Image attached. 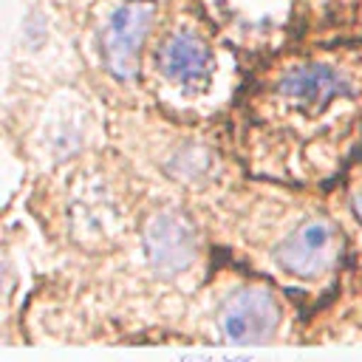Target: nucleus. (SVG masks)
<instances>
[{
    "mask_svg": "<svg viewBox=\"0 0 362 362\" xmlns=\"http://www.w3.org/2000/svg\"><path fill=\"white\" fill-rule=\"evenodd\" d=\"M280 311L272 294L260 288H240L229 294L218 311V328L226 342L238 345H263L277 328Z\"/></svg>",
    "mask_w": 362,
    "mask_h": 362,
    "instance_id": "f257e3e1",
    "label": "nucleus"
},
{
    "mask_svg": "<svg viewBox=\"0 0 362 362\" xmlns=\"http://www.w3.org/2000/svg\"><path fill=\"white\" fill-rule=\"evenodd\" d=\"M153 6L144 0H130L119 6L102 31V54L113 76L130 79L139 68V48L150 31Z\"/></svg>",
    "mask_w": 362,
    "mask_h": 362,
    "instance_id": "f03ea898",
    "label": "nucleus"
},
{
    "mask_svg": "<svg viewBox=\"0 0 362 362\" xmlns=\"http://www.w3.org/2000/svg\"><path fill=\"white\" fill-rule=\"evenodd\" d=\"M158 68L170 85H175L184 93H201L212 79V51L195 31H173L161 51H158Z\"/></svg>",
    "mask_w": 362,
    "mask_h": 362,
    "instance_id": "7ed1b4c3",
    "label": "nucleus"
},
{
    "mask_svg": "<svg viewBox=\"0 0 362 362\" xmlns=\"http://www.w3.org/2000/svg\"><path fill=\"white\" fill-rule=\"evenodd\" d=\"M144 249H147L153 269L161 272L164 277L187 272L198 255L192 226L173 212H161L150 218L144 229Z\"/></svg>",
    "mask_w": 362,
    "mask_h": 362,
    "instance_id": "20e7f679",
    "label": "nucleus"
},
{
    "mask_svg": "<svg viewBox=\"0 0 362 362\" xmlns=\"http://www.w3.org/2000/svg\"><path fill=\"white\" fill-rule=\"evenodd\" d=\"M334 240L337 235L331 223L308 221L274 249V260L297 277H317L320 272L328 269L334 257Z\"/></svg>",
    "mask_w": 362,
    "mask_h": 362,
    "instance_id": "39448f33",
    "label": "nucleus"
},
{
    "mask_svg": "<svg viewBox=\"0 0 362 362\" xmlns=\"http://www.w3.org/2000/svg\"><path fill=\"white\" fill-rule=\"evenodd\" d=\"M348 90V79L328 65H303L280 79V96L305 113H320L331 107Z\"/></svg>",
    "mask_w": 362,
    "mask_h": 362,
    "instance_id": "423d86ee",
    "label": "nucleus"
},
{
    "mask_svg": "<svg viewBox=\"0 0 362 362\" xmlns=\"http://www.w3.org/2000/svg\"><path fill=\"white\" fill-rule=\"evenodd\" d=\"M354 212H356V218L362 221V192H359V195L354 198Z\"/></svg>",
    "mask_w": 362,
    "mask_h": 362,
    "instance_id": "0eeeda50",
    "label": "nucleus"
},
{
    "mask_svg": "<svg viewBox=\"0 0 362 362\" xmlns=\"http://www.w3.org/2000/svg\"><path fill=\"white\" fill-rule=\"evenodd\" d=\"M226 362H252L249 356H232V359H226Z\"/></svg>",
    "mask_w": 362,
    "mask_h": 362,
    "instance_id": "6e6552de",
    "label": "nucleus"
}]
</instances>
